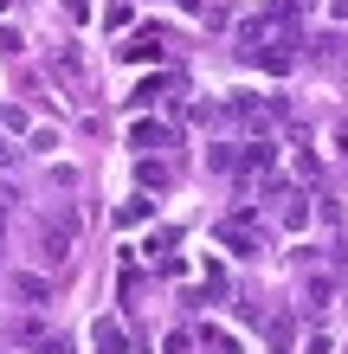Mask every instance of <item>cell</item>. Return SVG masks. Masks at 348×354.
<instances>
[{
  "mask_svg": "<svg viewBox=\"0 0 348 354\" xmlns=\"http://www.w3.org/2000/svg\"><path fill=\"white\" fill-rule=\"evenodd\" d=\"M213 239L226 245L232 258H264V252H271V232H264L252 213H226V219L213 225Z\"/></svg>",
  "mask_w": 348,
  "mask_h": 354,
  "instance_id": "obj_1",
  "label": "cell"
},
{
  "mask_svg": "<svg viewBox=\"0 0 348 354\" xmlns=\"http://www.w3.org/2000/svg\"><path fill=\"white\" fill-rule=\"evenodd\" d=\"M71 239H77V219H71V213L39 219V264H65V258H71Z\"/></svg>",
  "mask_w": 348,
  "mask_h": 354,
  "instance_id": "obj_2",
  "label": "cell"
},
{
  "mask_svg": "<svg viewBox=\"0 0 348 354\" xmlns=\"http://www.w3.org/2000/svg\"><path fill=\"white\" fill-rule=\"evenodd\" d=\"M13 342L33 348V354H71V342L58 328H46V322H13Z\"/></svg>",
  "mask_w": 348,
  "mask_h": 354,
  "instance_id": "obj_3",
  "label": "cell"
},
{
  "mask_svg": "<svg viewBox=\"0 0 348 354\" xmlns=\"http://www.w3.org/2000/svg\"><path fill=\"white\" fill-rule=\"evenodd\" d=\"M226 116L245 122V129H264L271 116H284V103H277V97H271V103H258V97H232V103H226Z\"/></svg>",
  "mask_w": 348,
  "mask_h": 354,
  "instance_id": "obj_4",
  "label": "cell"
},
{
  "mask_svg": "<svg viewBox=\"0 0 348 354\" xmlns=\"http://www.w3.org/2000/svg\"><path fill=\"white\" fill-rule=\"evenodd\" d=\"M129 149L161 155V149H174V129H168V122H136V129H129Z\"/></svg>",
  "mask_w": 348,
  "mask_h": 354,
  "instance_id": "obj_5",
  "label": "cell"
},
{
  "mask_svg": "<svg viewBox=\"0 0 348 354\" xmlns=\"http://www.w3.org/2000/svg\"><path fill=\"white\" fill-rule=\"evenodd\" d=\"M271 161H277V149H271V142H245V149H239V174H271Z\"/></svg>",
  "mask_w": 348,
  "mask_h": 354,
  "instance_id": "obj_6",
  "label": "cell"
},
{
  "mask_svg": "<svg viewBox=\"0 0 348 354\" xmlns=\"http://www.w3.org/2000/svg\"><path fill=\"white\" fill-rule=\"evenodd\" d=\"M91 348H97V354H129V335H122V322H110V316H104V322L91 328Z\"/></svg>",
  "mask_w": 348,
  "mask_h": 354,
  "instance_id": "obj_7",
  "label": "cell"
},
{
  "mask_svg": "<svg viewBox=\"0 0 348 354\" xmlns=\"http://www.w3.org/2000/svg\"><path fill=\"white\" fill-rule=\"evenodd\" d=\"M122 58H161V32H136L129 46H122Z\"/></svg>",
  "mask_w": 348,
  "mask_h": 354,
  "instance_id": "obj_8",
  "label": "cell"
},
{
  "mask_svg": "<svg viewBox=\"0 0 348 354\" xmlns=\"http://www.w3.org/2000/svg\"><path fill=\"white\" fill-rule=\"evenodd\" d=\"M207 168H213V174H232V168H239V149H226V142L207 149Z\"/></svg>",
  "mask_w": 348,
  "mask_h": 354,
  "instance_id": "obj_9",
  "label": "cell"
},
{
  "mask_svg": "<svg viewBox=\"0 0 348 354\" xmlns=\"http://www.w3.org/2000/svg\"><path fill=\"white\" fill-rule=\"evenodd\" d=\"M136 174H142V187H155V194H161V187H174V174H168V168H161V161H142V168H136Z\"/></svg>",
  "mask_w": 348,
  "mask_h": 354,
  "instance_id": "obj_10",
  "label": "cell"
},
{
  "mask_svg": "<svg viewBox=\"0 0 348 354\" xmlns=\"http://www.w3.org/2000/svg\"><path fill=\"white\" fill-rule=\"evenodd\" d=\"M174 84H181V77H149V84L136 91V103H161V91H174Z\"/></svg>",
  "mask_w": 348,
  "mask_h": 354,
  "instance_id": "obj_11",
  "label": "cell"
},
{
  "mask_svg": "<svg viewBox=\"0 0 348 354\" xmlns=\"http://www.w3.org/2000/svg\"><path fill=\"white\" fill-rule=\"evenodd\" d=\"M194 342H200V335H194V328H174V335H168V342H161V354H194Z\"/></svg>",
  "mask_w": 348,
  "mask_h": 354,
  "instance_id": "obj_12",
  "label": "cell"
},
{
  "mask_svg": "<svg viewBox=\"0 0 348 354\" xmlns=\"http://www.w3.org/2000/svg\"><path fill=\"white\" fill-rule=\"evenodd\" d=\"M13 290H19L26 303H46V277H13Z\"/></svg>",
  "mask_w": 348,
  "mask_h": 354,
  "instance_id": "obj_13",
  "label": "cell"
},
{
  "mask_svg": "<svg viewBox=\"0 0 348 354\" xmlns=\"http://www.w3.org/2000/svg\"><path fill=\"white\" fill-rule=\"evenodd\" d=\"M200 348H207V354H239L232 335H219V328H207V335H200Z\"/></svg>",
  "mask_w": 348,
  "mask_h": 354,
  "instance_id": "obj_14",
  "label": "cell"
},
{
  "mask_svg": "<svg viewBox=\"0 0 348 354\" xmlns=\"http://www.w3.org/2000/svg\"><path fill=\"white\" fill-rule=\"evenodd\" d=\"M271 354H291V322H277V328H271Z\"/></svg>",
  "mask_w": 348,
  "mask_h": 354,
  "instance_id": "obj_15",
  "label": "cell"
},
{
  "mask_svg": "<svg viewBox=\"0 0 348 354\" xmlns=\"http://www.w3.org/2000/svg\"><path fill=\"white\" fill-rule=\"evenodd\" d=\"M65 13L71 19H91V0H65Z\"/></svg>",
  "mask_w": 348,
  "mask_h": 354,
  "instance_id": "obj_16",
  "label": "cell"
},
{
  "mask_svg": "<svg viewBox=\"0 0 348 354\" xmlns=\"http://www.w3.org/2000/svg\"><path fill=\"white\" fill-rule=\"evenodd\" d=\"M342 77H348V58H342Z\"/></svg>",
  "mask_w": 348,
  "mask_h": 354,
  "instance_id": "obj_17",
  "label": "cell"
}]
</instances>
